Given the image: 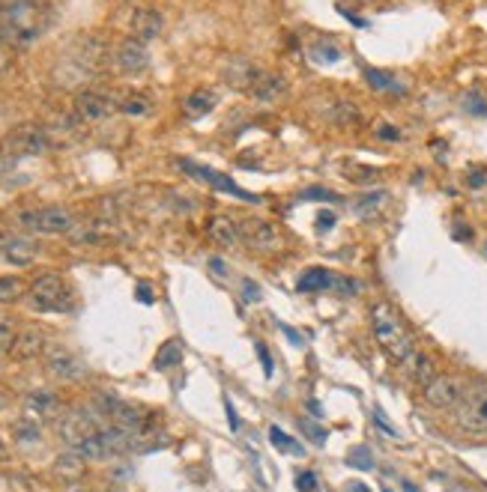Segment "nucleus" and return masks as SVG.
I'll use <instances>...</instances> for the list:
<instances>
[{
  "instance_id": "3",
  "label": "nucleus",
  "mask_w": 487,
  "mask_h": 492,
  "mask_svg": "<svg viewBox=\"0 0 487 492\" xmlns=\"http://www.w3.org/2000/svg\"><path fill=\"white\" fill-rule=\"evenodd\" d=\"M27 305L36 313H63L72 308V293L63 277L57 275H42L30 284Z\"/></svg>"
},
{
  "instance_id": "10",
  "label": "nucleus",
  "mask_w": 487,
  "mask_h": 492,
  "mask_svg": "<svg viewBox=\"0 0 487 492\" xmlns=\"http://www.w3.org/2000/svg\"><path fill=\"white\" fill-rule=\"evenodd\" d=\"M102 424H99V418H96V412H90V409H75V412H69V415H63V421H60V435H63V442L69 444V447H75V444H81L87 435H93Z\"/></svg>"
},
{
  "instance_id": "15",
  "label": "nucleus",
  "mask_w": 487,
  "mask_h": 492,
  "mask_svg": "<svg viewBox=\"0 0 487 492\" xmlns=\"http://www.w3.org/2000/svg\"><path fill=\"white\" fill-rule=\"evenodd\" d=\"M75 110H78V117L84 120H105L111 110H114V99L99 93V89H84L75 99Z\"/></svg>"
},
{
  "instance_id": "26",
  "label": "nucleus",
  "mask_w": 487,
  "mask_h": 492,
  "mask_svg": "<svg viewBox=\"0 0 487 492\" xmlns=\"http://www.w3.org/2000/svg\"><path fill=\"white\" fill-rule=\"evenodd\" d=\"M329 120L335 122V126H353V122L362 120V114H359V108L353 102H335L332 110H329Z\"/></svg>"
},
{
  "instance_id": "43",
  "label": "nucleus",
  "mask_w": 487,
  "mask_h": 492,
  "mask_svg": "<svg viewBox=\"0 0 487 492\" xmlns=\"http://www.w3.org/2000/svg\"><path fill=\"white\" fill-rule=\"evenodd\" d=\"M377 138H383V140H397V138H401V131H397L395 126H380V129H377Z\"/></svg>"
},
{
  "instance_id": "31",
  "label": "nucleus",
  "mask_w": 487,
  "mask_h": 492,
  "mask_svg": "<svg viewBox=\"0 0 487 492\" xmlns=\"http://www.w3.org/2000/svg\"><path fill=\"white\" fill-rule=\"evenodd\" d=\"M299 430H302L314 444H326V439H329V433L320 427V424H314L311 418H299Z\"/></svg>"
},
{
  "instance_id": "38",
  "label": "nucleus",
  "mask_w": 487,
  "mask_h": 492,
  "mask_svg": "<svg viewBox=\"0 0 487 492\" xmlns=\"http://www.w3.org/2000/svg\"><path fill=\"white\" fill-rule=\"evenodd\" d=\"M254 352H257V358H260V364H263V373H267V376H272V355L267 352V346H263L260 340L257 343H254Z\"/></svg>"
},
{
  "instance_id": "25",
  "label": "nucleus",
  "mask_w": 487,
  "mask_h": 492,
  "mask_svg": "<svg viewBox=\"0 0 487 492\" xmlns=\"http://www.w3.org/2000/svg\"><path fill=\"white\" fill-rule=\"evenodd\" d=\"M257 75H260V72L254 69V66H251L248 60H242V57H239V60H230L227 78H230V81H234L237 87H246V84L251 87V84H254V78H257ZM230 81H227V84H230Z\"/></svg>"
},
{
  "instance_id": "45",
  "label": "nucleus",
  "mask_w": 487,
  "mask_h": 492,
  "mask_svg": "<svg viewBox=\"0 0 487 492\" xmlns=\"http://www.w3.org/2000/svg\"><path fill=\"white\" fill-rule=\"evenodd\" d=\"M225 409H227V424H230V430H239V418H237V409H234V403L225 400Z\"/></svg>"
},
{
  "instance_id": "47",
  "label": "nucleus",
  "mask_w": 487,
  "mask_h": 492,
  "mask_svg": "<svg viewBox=\"0 0 487 492\" xmlns=\"http://www.w3.org/2000/svg\"><path fill=\"white\" fill-rule=\"evenodd\" d=\"M138 298L143 301V305H150V301H153V296H150V287H147V284H141V287H138Z\"/></svg>"
},
{
  "instance_id": "28",
  "label": "nucleus",
  "mask_w": 487,
  "mask_h": 492,
  "mask_svg": "<svg viewBox=\"0 0 487 492\" xmlns=\"http://www.w3.org/2000/svg\"><path fill=\"white\" fill-rule=\"evenodd\" d=\"M15 338H18V331H15V322L9 319L6 313H0V355L13 352V346H15Z\"/></svg>"
},
{
  "instance_id": "46",
  "label": "nucleus",
  "mask_w": 487,
  "mask_h": 492,
  "mask_svg": "<svg viewBox=\"0 0 487 492\" xmlns=\"http://www.w3.org/2000/svg\"><path fill=\"white\" fill-rule=\"evenodd\" d=\"M281 331L287 334V340H290L293 346H302V343H305V340H302V334H299L296 328H290V326H281Z\"/></svg>"
},
{
  "instance_id": "5",
  "label": "nucleus",
  "mask_w": 487,
  "mask_h": 492,
  "mask_svg": "<svg viewBox=\"0 0 487 492\" xmlns=\"http://www.w3.org/2000/svg\"><path fill=\"white\" fill-rule=\"evenodd\" d=\"M455 421L460 430L487 435V382L470 388L455 406Z\"/></svg>"
},
{
  "instance_id": "51",
  "label": "nucleus",
  "mask_w": 487,
  "mask_h": 492,
  "mask_svg": "<svg viewBox=\"0 0 487 492\" xmlns=\"http://www.w3.org/2000/svg\"><path fill=\"white\" fill-rule=\"evenodd\" d=\"M401 486H404V492H422V489H418L416 484H409V480H404V484H401Z\"/></svg>"
},
{
  "instance_id": "34",
  "label": "nucleus",
  "mask_w": 487,
  "mask_h": 492,
  "mask_svg": "<svg viewBox=\"0 0 487 492\" xmlns=\"http://www.w3.org/2000/svg\"><path fill=\"white\" fill-rule=\"evenodd\" d=\"M15 435L21 442H36L39 439V427L33 424V418H24V421L15 424Z\"/></svg>"
},
{
  "instance_id": "27",
  "label": "nucleus",
  "mask_w": 487,
  "mask_h": 492,
  "mask_svg": "<svg viewBox=\"0 0 487 492\" xmlns=\"http://www.w3.org/2000/svg\"><path fill=\"white\" fill-rule=\"evenodd\" d=\"M311 60L314 63H338L341 57H344V54H341V48L335 42H326V39H320V42H314L311 45Z\"/></svg>"
},
{
  "instance_id": "16",
  "label": "nucleus",
  "mask_w": 487,
  "mask_h": 492,
  "mask_svg": "<svg viewBox=\"0 0 487 492\" xmlns=\"http://www.w3.org/2000/svg\"><path fill=\"white\" fill-rule=\"evenodd\" d=\"M401 367H404V373L413 379L416 385H428L430 379L437 376V367H434V358L430 355H425V352H418V349H413L409 352L404 361H401Z\"/></svg>"
},
{
  "instance_id": "9",
  "label": "nucleus",
  "mask_w": 487,
  "mask_h": 492,
  "mask_svg": "<svg viewBox=\"0 0 487 492\" xmlns=\"http://www.w3.org/2000/svg\"><path fill=\"white\" fill-rule=\"evenodd\" d=\"M467 394V388H463V379L458 376H434L430 382L425 385V403L434 409H451L458 406L460 397Z\"/></svg>"
},
{
  "instance_id": "29",
  "label": "nucleus",
  "mask_w": 487,
  "mask_h": 492,
  "mask_svg": "<svg viewBox=\"0 0 487 492\" xmlns=\"http://www.w3.org/2000/svg\"><path fill=\"white\" fill-rule=\"evenodd\" d=\"M21 296H24V284H21V277H15V275L0 277V301H18Z\"/></svg>"
},
{
  "instance_id": "42",
  "label": "nucleus",
  "mask_w": 487,
  "mask_h": 492,
  "mask_svg": "<svg viewBox=\"0 0 487 492\" xmlns=\"http://www.w3.org/2000/svg\"><path fill=\"white\" fill-rule=\"evenodd\" d=\"M374 421H377V427H380V430H386V433H389V435H397V430L392 427L389 421H386V415H383L380 409H374Z\"/></svg>"
},
{
  "instance_id": "12",
  "label": "nucleus",
  "mask_w": 487,
  "mask_h": 492,
  "mask_svg": "<svg viewBox=\"0 0 487 492\" xmlns=\"http://www.w3.org/2000/svg\"><path fill=\"white\" fill-rule=\"evenodd\" d=\"M129 30H132V39H138V42H153V39H159V33L164 30V18L156 13V9L141 6V9H135V13H132Z\"/></svg>"
},
{
  "instance_id": "39",
  "label": "nucleus",
  "mask_w": 487,
  "mask_h": 492,
  "mask_svg": "<svg viewBox=\"0 0 487 492\" xmlns=\"http://www.w3.org/2000/svg\"><path fill=\"white\" fill-rule=\"evenodd\" d=\"M467 110L487 117V102H484V99H481L479 93H470V96H467Z\"/></svg>"
},
{
  "instance_id": "8",
  "label": "nucleus",
  "mask_w": 487,
  "mask_h": 492,
  "mask_svg": "<svg viewBox=\"0 0 487 492\" xmlns=\"http://www.w3.org/2000/svg\"><path fill=\"white\" fill-rule=\"evenodd\" d=\"M239 236L242 242L254 251H278L281 248V230L275 224L263 221V218H246L239 221Z\"/></svg>"
},
{
  "instance_id": "32",
  "label": "nucleus",
  "mask_w": 487,
  "mask_h": 492,
  "mask_svg": "<svg viewBox=\"0 0 487 492\" xmlns=\"http://www.w3.org/2000/svg\"><path fill=\"white\" fill-rule=\"evenodd\" d=\"M120 108H123L126 114H132V117H143V114H150V99H143V96H126Z\"/></svg>"
},
{
  "instance_id": "36",
  "label": "nucleus",
  "mask_w": 487,
  "mask_h": 492,
  "mask_svg": "<svg viewBox=\"0 0 487 492\" xmlns=\"http://www.w3.org/2000/svg\"><path fill=\"white\" fill-rule=\"evenodd\" d=\"M386 200V191H377V194H365L359 197V203H356V212H362V215H368L371 209H377L380 203Z\"/></svg>"
},
{
  "instance_id": "6",
  "label": "nucleus",
  "mask_w": 487,
  "mask_h": 492,
  "mask_svg": "<svg viewBox=\"0 0 487 492\" xmlns=\"http://www.w3.org/2000/svg\"><path fill=\"white\" fill-rule=\"evenodd\" d=\"M48 147H51V138L42 126H18L15 131H9L3 138L0 152L13 155V159H21V155H42Z\"/></svg>"
},
{
  "instance_id": "50",
  "label": "nucleus",
  "mask_w": 487,
  "mask_h": 492,
  "mask_svg": "<svg viewBox=\"0 0 487 492\" xmlns=\"http://www.w3.org/2000/svg\"><path fill=\"white\" fill-rule=\"evenodd\" d=\"M455 236H458V239H470V236H472V233H470L467 227H458V230H455Z\"/></svg>"
},
{
  "instance_id": "30",
  "label": "nucleus",
  "mask_w": 487,
  "mask_h": 492,
  "mask_svg": "<svg viewBox=\"0 0 487 492\" xmlns=\"http://www.w3.org/2000/svg\"><path fill=\"white\" fill-rule=\"evenodd\" d=\"M269 442L278 447V451H284V454H302V447H299L290 435H287L284 430H278V427H269Z\"/></svg>"
},
{
  "instance_id": "24",
  "label": "nucleus",
  "mask_w": 487,
  "mask_h": 492,
  "mask_svg": "<svg viewBox=\"0 0 487 492\" xmlns=\"http://www.w3.org/2000/svg\"><path fill=\"white\" fill-rule=\"evenodd\" d=\"M24 406H27V418H33V415H51V412L57 409V397H54L51 391H33Z\"/></svg>"
},
{
  "instance_id": "17",
  "label": "nucleus",
  "mask_w": 487,
  "mask_h": 492,
  "mask_svg": "<svg viewBox=\"0 0 487 492\" xmlns=\"http://www.w3.org/2000/svg\"><path fill=\"white\" fill-rule=\"evenodd\" d=\"M45 349H48V346H45V334H42L39 328H24V331H18L15 346H13V355L21 358V361H30V358L42 355Z\"/></svg>"
},
{
  "instance_id": "20",
  "label": "nucleus",
  "mask_w": 487,
  "mask_h": 492,
  "mask_svg": "<svg viewBox=\"0 0 487 492\" xmlns=\"http://www.w3.org/2000/svg\"><path fill=\"white\" fill-rule=\"evenodd\" d=\"M213 108H216V96L209 93V89H195V93L183 102V114L189 117V120H201V117H206Z\"/></svg>"
},
{
  "instance_id": "19",
  "label": "nucleus",
  "mask_w": 487,
  "mask_h": 492,
  "mask_svg": "<svg viewBox=\"0 0 487 492\" xmlns=\"http://www.w3.org/2000/svg\"><path fill=\"white\" fill-rule=\"evenodd\" d=\"M284 89H287V84H284L281 75L260 72L257 78H254V84H251V96L257 99V102H275V99H278Z\"/></svg>"
},
{
  "instance_id": "49",
  "label": "nucleus",
  "mask_w": 487,
  "mask_h": 492,
  "mask_svg": "<svg viewBox=\"0 0 487 492\" xmlns=\"http://www.w3.org/2000/svg\"><path fill=\"white\" fill-rule=\"evenodd\" d=\"M470 185H472V188H481V185H484V173H472V176H470Z\"/></svg>"
},
{
  "instance_id": "23",
  "label": "nucleus",
  "mask_w": 487,
  "mask_h": 492,
  "mask_svg": "<svg viewBox=\"0 0 487 492\" xmlns=\"http://www.w3.org/2000/svg\"><path fill=\"white\" fill-rule=\"evenodd\" d=\"M183 361V343L180 340H168L159 346L156 358H153V364H156V370H174L176 364Z\"/></svg>"
},
{
  "instance_id": "48",
  "label": "nucleus",
  "mask_w": 487,
  "mask_h": 492,
  "mask_svg": "<svg viewBox=\"0 0 487 492\" xmlns=\"http://www.w3.org/2000/svg\"><path fill=\"white\" fill-rule=\"evenodd\" d=\"M347 492H371L365 484H359V480H353V484H347Z\"/></svg>"
},
{
  "instance_id": "7",
  "label": "nucleus",
  "mask_w": 487,
  "mask_h": 492,
  "mask_svg": "<svg viewBox=\"0 0 487 492\" xmlns=\"http://www.w3.org/2000/svg\"><path fill=\"white\" fill-rule=\"evenodd\" d=\"M180 167H183L185 173H192L195 179L206 182L209 188H216V191H225V194H230V197L242 200V203H260V197H257V194H251V191H246V188H239L230 176L213 171V167H206V164H195V161H189V159H183Z\"/></svg>"
},
{
  "instance_id": "44",
  "label": "nucleus",
  "mask_w": 487,
  "mask_h": 492,
  "mask_svg": "<svg viewBox=\"0 0 487 492\" xmlns=\"http://www.w3.org/2000/svg\"><path fill=\"white\" fill-rule=\"evenodd\" d=\"M209 268H213L218 277H227V263L221 260V256H213V260H209Z\"/></svg>"
},
{
  "instance_id": "53",
  "label": "nucleus",
  "mask_w": 487,
  "mask_h": 492,
  "mask_svg": "<svg viewBox=\"0 0 487 492\" xmlns=\"http://www.w3.org/2000/svg\"><path fill=\"white\" fill-rule=\"evenodd\" d=\"M0 454H3V447H0Z\"/></svg>"
},
{
  "instance_id": "11",
  "label": "nucleus",
  "mask_w": 487,
  "mask_h": 492,
  "mask_svg": "<svg viewBox=\"0 0 487 492\" xmlns=\"http://www.w3.org/2000/svg\"><path fill=\"white\" fill-rule=\"evenodd\" d=\"M45 367H48V373H54L57 379L84 376V364L78 361V355L69 352L66 346H48L45 349Z\"/></svg>"
},
{
  "instance_id": "40",
  "label": "nucleus",
  "mask_w": 487,
  "mask_h": 492,
  "mask_svg": "<svg viewBox=\"0 0 487 492\" xmlns=\"http://www.w3.org/2000/svg\"><path fill=\"white\" fill-rule=\"evenodd\" d=\"M242 293H246V296H242L246 301H257L260 298V287L254 281H246V284H242Z\"/></svg>"
},
{
  "instance_id": "13",
  "label": "nucleus",
  "mask_w": 487,
  "mask_h": 492,
  "mask_svg": "<svg viewBox=\"0 0 487 492\" xmlns=\"http://www.w3.org/2000/svg\"><path fill=\"white\" fill-rule=\"evenodd\" d=\"M114 63L120 66L123 72L135 75V72H143L150 66V54H147V45L138 42V39H126L117 45L114 51Z\"/></svg>"
},
{
  "instance_id": "14",
  "label": "nucleus",
  "mask_w": 487,
  "mask_h": 492,
  "mask_svg": "<svg viewBox=\"0 0 487 492\" xmlns=\"http://www.w3.org/2000/svg\"><path fill=\"white\" fill-rule=\"evenodd\" d=\"M204 233H206V239L218 245V248H237V245L242 242L239 236V224L237 221H230L227 215H213L206 224H204Z\"/></svg>"
},
{
  "instance_id": "22",
  "label": "nucleus",
  "mask_w": 487,
  "mask_h": 492,
  "mask_svg": "<svg viewBox=\"0 0 487 492\" xmlns=\"http://www.w3.org/2000/svg\"><path fill=\"white\" fill-rule=\"evenodd\" d=\"M332 275L329 268H308V272H302V277H299L296 289L299 293H317V289H332Z\"/></svg>"
},
{
  "instance_id": "33",
  "label": "nucleus",
  "mask_w": 487,
  "mask_h": 492,
  "mask_svg": "<svg viewBox=\"0 0 487 492\" xmlns=\"http://www.w3.org/2000/svg\"><path fill=\"white\" fill-rule=\"evenodd\" d=\"M347 463L353 468H365V472H368V468H374V456H371L368 447H353V451L347 454Z\"/></svg>"
},
{
  "instance_id": "37",
  "label": "nucleus",
  "mask_w": 487,
  "mask_h": 492,
  "mask_svg": "<svg viewBox=\"0 0 487 492\" xmlns=\"http://www.w3.org/2000/svg\"><path fill=\"white\" fill-rule=\"evenodd\" d=\"M296 489L299 492H317V475L308 472V468H305V472H299L296 475Z\"/></svg>"
},
{
  "instance_id": "2",
  "label": "nucleus",
  "mask_w": 487,
  "mask_h": 492,
  "mask_svg": "<svg viewBox=\"0 0 487 492\" xmlns=\"http://www.w3.org/2000/svg\"><path fill=\"white\" fill-rule=\"evenodd\" d=\"M371 319H374V334H377V343L386 349V355L395 358L397 364L416 349L413 338H409L407 326L401 322V317L389 308V305H377L371 310Z\"/></svg>"
},
{
  "instance_id": "18",
  "label": "nucleus",
  "mask_w": 487,
  "mask_h": 492,
  "mask_svg": "<svg viewBox=\"0 0 487 492\" xmlns=\"http://www.w3.org/2000/svg\"><path fill=\"white\" fill-rule=\"evenodd\" d=\"M0 254H3L6 263L13 266H30L33 260H36V245H33L30 239H6L0 242Z\"/></svg>"
},
{
  "instance_id": "21",
  "label": "nucleus",
  "mask_w": 487,
  "mask_h": 492,
  "mask_svg": "<svg viewBox=\"0 0 487 492\" xmlns=\"http://www.w3.org/2000/svg\"><path fill=\"white\" fill-rule=\"evenodd\" d=\"M365 81H368L374 89H380V93H407V84L401 78H395L392 72H383V69H368L365 72Z\"/></svg>"
},
{
  "instance_id": "35",
  "label": "nucleus",
  "mask_w": 487,
  "mask_h": 492,
  "mask_svg": "<svg viewBox=\"0 0 487 492\" xmlns=\"http://www.w3.org/2000/svg\"><path fill=\"white\" fill-rule=\"evenodd\" d=\"M299 200H329V203H338V194L329 191V188H305L302 194H299Z\"/></svg>"
},
{
  "instance_id": "4",
  "label": "nucleus",
  "mask_w": 487,
  "mask_h": 492,
  "mask_svg": "<svg viewBox=\"0 0 487 492\" xmlns=\"http://www.w3.org/2000/svg\"><path fill=\"white\" fill-rule=\"evenodd\" d=\"M18 224L24 230L42 233V236H63V233H72L78 224L75 215L63 206H42V209H27L18 215Z\"/></svg>"
},
{
  "instance_id": "41",
  "label": "nucleus",
  "mask_w": 487,
  "mask_h": 492,
  "mask_svg": "<svg viewBox=\"0 0 487 492\" xmlns=\"http://www.w3.org/2000/svg\"><path fill=\"white\" fill-rule=\"evenodd\" d=\"M335 227V215L332 212H320L317 215V230H332Z\"/></svg>"
},
{
  "instance_id": "1",
  "label": "nucleus",
  "mask_w": 487,
  "mask_h": 492,
  "mask_svg": "<svg viewBox=\"0 0 487 492\" xmlns=\"http://www.w3.org/2000/svg\"><path fill=\"white\" fill-rule=\"evenodd\" d=\"M48 21V0H3L0 3V42L9 48H27L45 33Z\"/></svg>"
},
{
  "instance_id": "52",
  "label": "nucleus",
  "mask_w": 487,
  "mask_h": 492,
  "mask_svg": "<svg viewBox=\"0 0 487 492\" xmlns=\"http://www.w3.org/2000/svg\"><path fill=\"white\" fill-rule=\"evenodd\" d=\"M6 403H9V397L3 394V391H0V409H3V406H6Z\"/></svg>"
}]
</instances>
